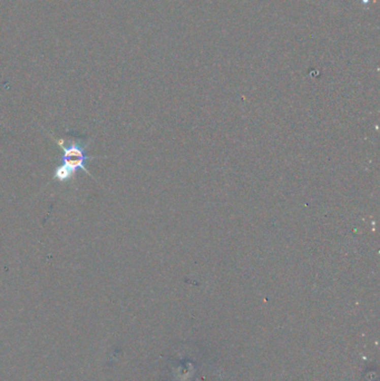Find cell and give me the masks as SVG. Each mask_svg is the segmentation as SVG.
<instances>
[{"mask_svg":"<svg viewBox=\"0 0 380 381\" xmlns=\"http://www.w3.org/2000/svg\"><path fill=\"white\" fill-rule=\"evenodd\" d=\"M62 149H64V155H62V157H61L62 164L72 167V169H74L75 171H76L77 169H80L87 173L88 175H90V173L86 170L84 164L86 161L90 160L91 157H88L87 155H86L85 151L82 147L77 145V144H72V145L68 147L62 146Z\"/></svg>","mask_w":380,"mask_h":381,"instance_id":"1","label":"cell"},{"mask_svg":"<svg viewBox=\"0 0 380 381\" xmlns=\"http://www.w3.org/2000/svg\"><path fill=\"white\" fill-rule=\"evenodd\" d=\"M75 172L76 171L72 169V167H69L65 164H61L60 166L57 167V170L55 172V177L60 182L68 181V180H71L72 176L75 174Z\"/></svg>","mask_w":380,"mask_h":381,"instance_id":"2","label":"cell"}]
</instances>
